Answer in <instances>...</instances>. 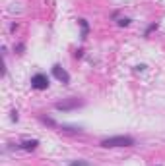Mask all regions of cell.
Returning a JSON list of instances; mask_svg holds the SVG:
<instances>
[{
    "instance_id": "1",
    "label": "cell",
    "mask_w": 165,
    "mask_h": 166,
    "mask_svg": "<svg viewBox=\"0 0 165 166\" xmlns=\"http://www.w3.org/2000/svg\"><path fill=\"white\" fill-rule=\"evenodd\" d=\"M134 145V139L128 137V135H115V137H109L101 141V147L109 149V147H132Z\"/></svg>"
},
{
    "instance_id": "2",
    "label": "cell",
    "mask_w": 165,
    "mask_h": 166,
    "mask_svg": "<svg viewBox=\"0 0 165 166\" xmlns=\"http://www.w3.org/2000/svg\"><path fill=\"white\" fill-rule=\"evenodd\" d=\"M31 87H33V89H37V91L47 89V87H49V77L45 73H35V75L31 77Z\"/></svg>"
},
{
    "instance_id": "3",
    "label": "cell",
    "mask_w": 165,
    "mask_h": 166,
    "mask_svg": "<svg viewBox=\"0 0 165 166\" xmlns=\"http://www.w3.org/2000/svg\"><path fill=\"white\" fill-rule=\"evenodd\" d=\"M82 104H84V101H78V98H68V101L57 103V104H54V108H57V110H72V108H78Z\"/></svg>"
},
{
    "instance_id": "4",
    "label": "cell",
    "mask_w": 165,
    "mask_h": 166,
    "mask_svg": "<svg viewBox=\"0 0 165 166\" xmlns=\"http://www.w3.org/2000/svg\"><path fill=\"white\" fill-rule=\"evenodd\" d=\"M52 75L57 77L58 81H62V83H70V75L66 73V70H62L58 64H54V66H52Z\"/></svg>"
},
{
    "instance_id": "5",
    "label": "cell",
    "mask_w": 165,
    "mask_h": 166,
    "mask_svg": "<svg viewBox=\"0 0 165 166\" xmlns=\"http://www.w3.org/2000/svg\"><path fill=\"white\" fill-rule=\"evenodd\" d=\"M37 145H39V141H37V139H25V141H21L18 147H19V149H24V151H33Z\"/></svg>"
},
{
    "instance_id": "6",
    "label": "cell",
    "mask_w": 165,
    "mask_h": 166,
    "mask_svg": "<svg viewBox=\"0 0 165 166\" xmlns=\"http://www.w3.org/2000/svg\"><path fill=\"white\" fill-rule=\"evenodd\" d=\"M78 23H80V27H82V39H85V37H87V31H90V25H87L85 19H78Z\"/></svg>"
},
{
    "instance_id": "7",
    "label": "cell",
    "mask_w": 165,
    "mask_h": 166,
    "mask_svg": "<svg viewBox=\"0 0 165 166\" xmlns=\"http://www.w3.org/2000/svg\"><path fill=\"white\" fill-rule=\"evenodd\" d=\"M70 166H90V162H85V160H72Z\"/></svg>"
},
{
    "instance_id": "8",
    "label": "cell",
    "mask_w": 165,
    "mask_h": 166,
    "mask_svg": "<svg viewBox=\"0 0 165 166\" xmlns=\"http://www.w3.org/2000/svg\"><path fill=\"white\" fill-rule=\"evenodd\" d=\"M128 23H130V19H128V18H123V19H118V25H120V27H126Z\"/></svg>"
},
{
    "instance_id": "9",
    "label": "cell",
    "mask_w": 165,
    "mask_h": 166,
    "mask_svg": "<svg viewBox=\"0 0 165 166\" xmlns=\"http://www.w3.org/2000/svg\"><path fill=\"white\" fill-rule=\"evenodd\" d=\"M153 29H157V23H151V25H150V27H148V29H146V37H148V35H150V33H151V31H153Z\"/></svg>"
}]
</instances>
